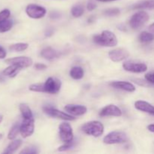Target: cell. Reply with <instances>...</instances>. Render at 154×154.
<instances>
[{"mask_svg":"<svg viewBox=\"0 0 154 154\" xmlns=\"http://www.w3.org/2000/svg\"><path fill=\"white\" fill-rule=\"evenodd\" d=\"M93 40L96 45L103 47H114L118 44V40L114 32L110 30H104L101 34L93 36Z\"/></svg>","mask_w":154,"mask_h":154,"instance_id":"obj_1","label":"cell"},{"mask_svg":"<svg viewBox=\"0 0 154 154\" xmlns=\"http://www.w3.org/2000/svg\"><path fill=\"white\" fill-rule=\"evenodd\" d=\"M81 130L87 135L98 138L103 135L105 126L101 122L98 120H93L84 123L81 126Z\"/></svg>","mask_w":154,"mask_h":154,"instance_id":"obj_2","label":"cell"},{"mask_svg":"<svg viewBox=\"0 0 154 154\" xmlns=\"http://www.w3.org/2000/svg\"><path fill=\"white\" fill-rule=\"evenodd\" d=\"M128 141V136L125 132L121 131H114L105 135L103 138V142L105 144H123Z\"/></svg>","mask_w":154,"mask_h":154,"instance_id":"obj_3","label":"cell"},{"mask_svg":"<svg viewBox=\"0 0 154 154\" xmlns=\"http://www.w3.org/2000/svg\"><path fill=\"white\" fill-rule=\"evenodd\" d=\"M150 19L148 14L144 11H140L134 14L129 19V25L134 29L142 27Z\"/></svg>","mask_w":154,"mask_h":154,"instance_id":"obj_4","label":"cell"},{"mask_svg":"<svg viewBox=\"0 0 154 154\" xmlns=\"http://www.w3.org/2000/svg\"><path fill=\"white\" fill-rule=\"evenodd\" d=\"M43 111L50 117H55L57 119L65 120V121H72L75 120V117L74 116L71 115L69 113L63 112V111L57 110V108H54L53 107L45 106L43 108Z\"/></svg>","mask_w":154,"mask_h":154,"instance_id":"obj_5","label":"cell"},{"mask_svg":"<svg viewBox=\"0 0 154 154\" xmlns=\"http://www.w3.org/2000/svg\"><path fill=\"white\" fill-rule=\"evenodd\" d=\"M44 93L49 94H57L60 91L62 83L59 79L50 77L43 84Z\"/></svg>","mask_w":154,"mask_h":154,"instance_id":"obj_6","label":"cell"},{"mask_svg":"<svg viewBox=\"0 0 154 154\" xmlns=\"http://www.w3.org/2000/svg\"><path fill=\"white\" fill-rule=\"evenodd\" d=\"M26 13L32 19H41L46 15L47 10L43 6L35 4H29L26 8Z\"/></svg>","mask_w":154,"mask_h":154,"instance_id":"obj_7","label":"cell"},{"mask_svg":"<svg viewBox=\"0 0 154 154\" xmlns=\"http://www.w3.org/2000/svg\"><path fill=\"white\" fill-rule=\"evenodd\" d=\"M60 130V138L63 142H71L74 140L73 129L71 125L68 123H62L59 126Z\"/></svg>","mask_w":154,"mask_h":154,"instance_id":"obj_8","label":"cell"},{"mask_svg":"<svg viewBox=\"0 0 154 154\" xmlns=\"http://www.w3.org/2000/svg\"><path fill=\"white\" fill-rule=\"evenodd\" d=\"M125 71L132 73H143L147 70V66L144 63L135 61H126L123 64Z\"/></svg>","mask_w":154,"mask_h":154,"instance_id":"obj_9","label":"cell"},{"mask_svg":"<svg viewBox=\"0 0 154 154\" xmlns=\"http://www.w3.org/2000/svg\"><path fill=\"white\" fill-rule=\"evenodd\" d=\"M35 120L34 118L23 119L20 124V133L23 138H29L34 133Z\"/></svg>","mask_w":154,"mask_h":154,"instance_id":"obj_10","label":"cell"},{"mask_svg":"<svg viewBox=\"0 0 154 154\" xmlns=\"http://www.w3.org/2000/svg\"><path fill=\"white\" fill-rule=\"evenodd\" d=\"M108 57L111 61L114 63L122 62L129 57V52L125 48H116L108 53Z\"/></svg>","mask_w":154,"mask_h":154,"instance_id":"obj_11","label":"cell"},{"mask_svg":"<svg viewBox=\"0 0 154 154\" xmlns=\"http://www.w3.org/2000/svg\"><path fill=\"white\" fill-rule=\"evenodd\" d=\"M5 62V63L9 65H17V66H19L22 69L30 67L33 63L32 60L28 57H14V58L7 59Z\"/></svg>","mask_w":154,"mask_h":154,"instance_id":"obj_12","label":"cell"},{"mask_svg":"<svg viewBox=\"0 0 154 154\" xmlns=\"http://www.w3.org/2000/svg\"><path fill=\"white\" fill-rule=\"evenodd\" d=\"M99 115L101 117H120L122 111L115 105H108L101 110Z\"/></svg>","mask_w":154,"mask_h":154,"instance_id":"obj_13","label":"cell"},{"mask_svg":"<svg viewBox=\"0 0 154 154\" xmlns=\"http://www.w3.org/2000/svg\"><path fill=\"white\" fill-rule=\"evenodd\" d=\"M110 86L114 88L117 89V90H122L124 91L129 92V93H133L135 91L136 88H135V85L133 84L128 81H112L110 83Z\"/></svg>","mask_w":154,"mask_h":154,"instance_id":"obj_14","label":"cell"},{"mask_svg":"<svg viewBox=\"0 0 154 154\" xmlns=\"http://www.w3.org/2000/svg\"><path fill=\"white\" fill-rule=\"evenodd\" d=\"M65 111L72 116H82L87 112V108L81 105H66Z\"/></svg>","mask_w":154,"mask_h":154,"instance_id":"obj_15","label":"cell"},{"mask_svg":"<svg viewBox=\"0 0 154 154\" xmlns=\"http://www.w3.org/2000/svg\"><path fill=\"white\" fill-rule=\"evenodd\" d=\"M135 108L138 111H143V112L154 116V106L149 102L143 100L136 101L135 102Z\"/></svg>","mask_w":154,"mask_h":154,"instance_id":"obj_16","label":"cell"},{"mask_svg":"<svg viewBox=\"0 0 154 154\" xmlns=\"http://www.w3.org/2000/svg\"><path fill=\"white\" fill-rule=\"evenodd\" d=\"M41 56L45 60H54V59L57 58L60 56L58 51L54 50V48H51V47H48L45 48L41 51Z\"/></svg>","mask_w":154,"mask_h":154,"instance_id":"obj_17","label":"cell"},{"mask_svg":"<svg viewBox=\"0 0 154 154\" xmlns=\"http://www.w3.org/2000/svg\"><path fill=\"white\" fill-rule=\"evenodd\" d=\"M22 69V68L20 67L17 65H9L8 67L5 69L2 72V75L5 76H8L10 78H14L17 75V74Z\"/></svg>","mask_w":154,"mask_h":154,"instance_id":"obj_18","label":"cell"},{"mask_svg":"<svg viewBox=\"0 0 154 154\" xmlns=\"http://www.w3.org/2000/svg\"><path fill=\"white\" fill-rule=\"evenodd\" d=\"M21 145H22V141H21V140H14L13 141H11V142L8 145V147H6L5 150L3 151V153H14V152H16L18 148H20V147Z\"/></svg>","mask_w":154,"mask_h":154,"instance_id":"obj_19","label":"cell"},{"mask_svg":"<svg viewBox=\"0 0 154 154\" xmlns=\"http://www.w3.org/2000/svg\"><path fill=\"white\" fill-rule=\"evenodd\" d=\"M132 9H154V0H145L132 6Z\"/></svg>","mask_w":154,"mask_h":154,"instance_id":"obj_20","label":"cell"},{"mask_svg":"<svg viewBox=\"0 0 154 154\" xmlns=\"http://www.w3.org/2000/svg\"><path fill=\"white\" fill-rule=\"evenodd\" d=\"M19 109L21 113L23 119L34 118V117H33L32 112V110L30 109V108L28 106V105H26V104L25 103L20 104Z\"/></svg>","mask_w":154,"mask_h":154,"instance_id":"obj_21","label":"cell"},{"mask_svg":"<svg viewBox=\"0 0 154 154\" xmlns=\"http://www.w3.org/2000/svg\"><path fill=\"white\" fill-rule=\"evenodd\" d=\"M71 78L75 80H81L84 78V69L80 66H74L71 69L70 72H69Z\"/></svg>","mask_w":154,"mask_h":154,"instance_id":"obj_22","label":"cell"},{"mask_svg":"<svg viewBox=\"0 0 154 154\" xmlns=\"http://www.w3.org/2000/svg\"><path fill=\"white\" fill-rule=\"evenodd\" d=\"M138 39L141 43H149L154 40V35L153 33L148 32H142L140 33Z\"/></svg>","mask_w":154,"mask_h":154,"instance_id":"obj_23","label":"cell"},{"mask_svg":"<svg viewBox=\"0 0 154 154\" xmlns=\"http://www.w3.org/2000/svg\"><path fill=\"white\" fill-rule=\"evenodd\" d=\"M20 123H16L11 128L8 134V139L14 140L16 137L17 136L18 134L20 133Z\"/></svg>","mask_w":154,"mask_h":154,"instance_id":"obj_24","label":"cell"},{"mask_svg":"<svg viewBox=\"0 0 154 154\" xmlns=\"http://www.w3.org/2000/svg\"><path fill=\"white\" fill-rule=\"evenodd\" d=\"M13 26V21L11 20H5L0 21V33L6 32L11 29Z\"/></svg>","mask_w":154,"mask_h":154,"instance_id":"obj_25","label":"cell"},{"mask_svg":"<svg viewBox=\"0 0 154 154\" xmlns=\"http://www.w3.org/2000/svg\"><path fill=\"white\" fill-rule=\"evenodd\" d=\"M84 13V8L83 7V5H74L72 8V10H71V14L75 18L81 17Z\"/></svg>","mask_w":154,"mask_h":154,"instance_id":"obj_26","label":"cell"},{"mask_svg":"<svg viewBox=\"0 0 154 154\" xmlns=\"http://www.w3.org/2000/svg\"><path fill=\"white\" fill-rule=\"evenodd\" d=\"M29 45L27 43H16L9 47V50L14 52H22L28 48Z\"/></svg>","mask_w":154,"mask_h":154,"instance_id":"obj_27","label":"cell"},{"mask_svg":"<svg viewBox=\"0 0 154 154\" xmlns=\"http://www.w3.org/2000/svg\"><path fill=\"white\" fill-rule=\"evenodd\" d=\"M29 90L32 92H37V93H44V86L42 83L38 84H33L29 87Z\"/></svg>","mask_w":154,"mask_h":154,"instance_id":"obj_28","label":"cell"},{"mask_svg":"<svg viewBox=\"0 0 154 154\" xmlns=\"http://www.w3.org/2000/svg\"><path fill=\"white\" fill-rule=\"evenodd\" d=\"M120 9L117 8H109L107 9L104 11V14L106 15L108 17H113V16H117V15L120 14Z\"/></svg>","mask_w":154,"mask_h":154,"instance_id":"obj_29","label":"cell"},{"mask_svg":"<svg viewBox=\"0 0 154 154\" xmlns=\"http://www.w3.org/2000/svg\"><path fill=\"white\" fill-rule=\"evenodd\" d=\"M75 141H72L71 142H67V143H65L63 145L60 146V147L58 148V150L60 152H63V151H66V150H69L70 149L73 148L75 147Z\"/></svg>","mask_w":154,"mask_h":154,"instance_id":"obj_30","label":"cell"},{"mask_svg":"<svg viewBox=\"0 0 154 154\" xmlns=\"http://www.w3.org/2000/svg\"><path fill=\"white\" fill-rule=\"evenodd\" d=\"M39 151L38 150V149L36 148L35 147H26L24 150H23L22 151L20 152V153H24V154H36L38 153Z\"/></svg>","mask_w":154,"mask_h":154,"instance_id":"obj_31","label":"cell"},{"mask_svg":"<svg viewBox=\"0 0 154 154\" xmlns=\"http://www.w3.org/2000/svg\"><path fill=\"white\" fill-rule=\"evenodd\" d=\"M11 16V11L9 9H4V10L1 11H0V21L5 20L9 18V17Z\"/></svg>","mask_w":154,"mask_h":154,"instance_id":"obj_32","label":"cell"},{"mask_svg":"<svg viewBox=\"0 0 154 154\" xmlns=\"http://www.w3.org/2000/svg\"><path fill=\"white\" fill-rule=\"evenodd\" d=\"M144 78L147 80V82L154 84V72H149V73H147L145 75V76H144Z\"/></svg>","mask_w":154,"mask_h":154,"instance_id":"obj_33","label":"cell"},{"mask_svg":"<svg viewBox=\"0 0 154 154\" xmlns=\"http://www.w3.org/2000/svg\"><path fill=\"white\" fill-rule=\"evenodd\" d=\"M34 68L36 69V70L42 71V70H45V69H46L47 68H48V66H47L45 64H42V63H36V64L34 66Z\"/></svg>","mask_w":154,"mask_h":154,"instance_id":"obj_34","label":"cell"},{"mask_svg":"<svg viewBox=\"0 0 154 154\" xmlns=\"http://www.w3.org/2000/svg\"><path fill=\"white\" fill-rule=\"evenodd\" d=\"M97 7V5H96V2H94L93 1H90L88 2V4H87V10L88 11H92L94 10Z\"/></svg>","mask_w":154,"mask_h":154,"instance_id":"obj_35","label":"cell"},{"mask_svg":"<svg viewBox=\"0 0 154 154\" xmlns=\"http://www.w3.org/2000/svg\"><path fill=\"white\" fill-rule=\"evenodd\" d=\"M7 56V52L3 47L0 46V60L5 59Z\"/></svg>","mask_w":154,"mask_h":154,"instance_id":"obj_36","label":"cell"},{"mask_svg":"<svg viewBox=\"0 0 154 154\" xmlns=\"http://www.w3.org/2000/svg\"><path fill=\"white\" fill-rule=\"evenodd\" d=\"M147 129H148L150 132H153L154 133V123H152V124H150L147 126Z\"/></svg>","mask_w":154,"mask_h":154,"instance_id":"obj_37","label":"cell"},{"mask_svg":"<svg viewBox=\"0 0 154 154\" xmlns=\"http://www.w3.org/2000/svg\"><path fill=\"white\" fill-rule=\"evenodd\" d=\"M57 13H55V12H52V13L50 14V17L51 18H58L60 17V14H59V13L57 14H56Z\"/></svg>","mask_w":154,"mask_h":154,"instance_id":"obj_38","label":"cell"},{"mask_svg":"<svg viewBox=\"0 0 154 154\" xmlns=\"http://www.w3.org/2000/svg\"><path fill=\"white\" fill-rule=\"evenodd\" d=\"M53 33H54V32H53L52 29H48L45 32V35H46V36H51L52 35Z\"/></svg>","mask_w":154,"mask_h":154,"instance_id":"obj_39","label":"cell"},{"mask_svg":"<svg viewBox=\"0 0 154 154\" xmlns=\"http://www.w3.org/2000/svg\"><path fill=\"white\" fill-rule=\"evenodd\" d=\"M98 2H109L117 1V0H96Z\"/></svg>","mask_w":154,"mask_h":154,"instance_id":"obj_40","label":"cell"},{"mask_svg":"<svg viewBox=\"0 0 154 154\" xmlns=\"http://www.w3.org/2000/svg\"><path fill=\"white\" fill-rule=\"evenodd\" d=\"M149 29H150V30L152 32H154V23L149 26Z\"/></svg>","mask_w":154,"mask_h":154,"instance_id":"obj_41","label":"cell"},{"mask_svg":"<svg viewBox=\"0 0 154 154\" xmlns=\"http://www.w3.org/2000/svg\"><path fill=\"white\" fill-rule=\"evenodd\" d=\"M5 81V78H3L2 76H1V75H0V82H2V81Z\"/></svg>","mask_w":154,"mask_h":154,"instance_id":"obj_42","label":"cell"},{"mask_svg":"<svg viewBox=\"0 0 154 154\" xmlns=\"http://www.w3.org/2000/svg\"><path fill=\"white\" fill-rule=\"evenodd\" d=\"M3 120V116L2 115H0V123H2V121Z\"/></svg>","mask_w":154,"mask_h":154,"instance_id":"obj_43","label":"cell"},{"mask_svg":"<svg viewBox=\"0 0 154 154\" xmlns=\"http://www.w3.org/2000/svg\"><path fill=\"white\" fill-rule=\"evenodd\" d=\"M2 137H3V134H0V139L2 138Z\"/></svg>","mask_w":154,"mask_h":154,"instance_id":"obj_44","label":"cell"}]
</instances>
